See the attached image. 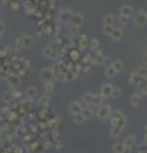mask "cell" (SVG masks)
Here are the masks:
<instances>
[{"label": "cell", "mask_w": 147, "mask_h": 153, "mask_svg": "<svg viewBox=\"0 0 147 153\" xmlns=\"http://www.w3.org/2000/svg\"><path fill=\"white\" fill-rule=\"evenodd\" d=\"M146 23H147V12L145 9H140L134 16V25L137 28H142L146 26Z\"/></svg>", "instance_id": "6da1fadb"}, {"label": "cell", "mask_w": 147, "mask_h": 153, "mask_svg": "<svg viewBox=\"0 0 147 153\" xmlns=\"http://www.w3.org/2000/svg\"><path fill=\"white\" fill-rule=\"evenodd\" d=\"M111 115V106L110 105H100L97 108L96 116L100 119V120H107Z\"/></svg>", "instance_id": "7a4b0ae2"}, {"label": "cell", "mask_w": 147, "mask_h": 153, "mask_svg": "<svg viewBox=\"0 0 147 153\" xmlns=\"http://www.w3.org/2000/svg\"><path fill=\"white\" fill-rule=\"evenodd\" d=\"M39 76H40V79L44 83H46V82H53L54 78H55V71H54V69H51V68H45V69H42L40 71Z\"/></svg>", "instance_id": "3957f363"}, {"label": "cell", "mask_w": 147, "mask_h": 153, "mask_svg": "<svg viewBox=\"0 0 147 153\" xmlns=\"http://www.w3.org/2000/svg\"><path fill=\"white\" fill-rule=\"evenodd\" d=\"M119 124H124V125H127V116L123 111H115L111 116V126L119 125Z\"/></svg>", "instance_id": "277c9868"}, {"label": "cell", "mask_w": 147, "mask_h": 153, "mask_svg": "<svg viewBox=\"0 0 147 153\" xmlns=\"http://www.w3.org/2000/svg\"><path fill=\"white\" fill-rule=\"evenodd\" d=\"M17 45L19 47H31L34 45V38L28 35H22L17 38Z\"/></svg>", "instance_id": "5b68a950"}, {"label": "cell", "mask_w": 147, "mask_h": 153, "mask_svg": "<svg viewBox=\"0 0 147 153\" xmlns=\"http://www.w3.org/2000/svg\"><path fill=\"white\" fill-rule=\"evenodd\" d=\"M82 108H83V106H82V105H81V102H79V101H73V102H70L69 107H68L69 112L72 114V115L79 114L81 111H82Z\"/></svg>", "instance_id": "8992f818"}, {"label": "cell", "mask_w": 147, "mask_h": 153, "mask_svg": "<svg viewBox=\"0 0 147 153\" xmlns=\"http://www.w3.org/2000/svg\"><path fill=\"white\" fill-rule=\"evenodd\" d=\"M83 16L81 13H75L72 16V18H70V23H72V26H75V27H81L83 25Z\"/></svg>", "instance_id": "52a82bcc"}, {"label": "cell", "mask_w": 147, "mask_h": 153, "mask_svg": "<svg viewBox=\"0 0 147 153\" xmlns=\"http://www.w3.org/2000/svg\"><path fill=\"white\" fill-rule=\"evenodd\" d=\"M111 89H113V84H110V83H105V84H102V85H101V89H100V94L104 98L110 97V94H111Z\"/></svg>", "instance_id": "ba28073f"}, {"label": "cell", "mask_w": 147, "mask_h": 153, "mask_svg": "<svg viewBox=\"0 0 147 153\" xmlns=\"http://www.w3.org/2000/svg\"><path fill=\"white\" fill-rule=\"evenodd\" d=\"M124 128H125L124 124H119V125L113 126V128H111V130H110V135H111V138H118V137H119L120 134L123 133Z\"/></svg>", "instance_id": "9c48e42d"}, {"label": "cell", "mask_w": 147, "mask_h": 153, "mask_svg": "<svg viewBox=\"0 0 147 153\" xmlns=\"http://www.w3.org/2000/svg\"><path fill=\"white\" fill-rule=\"evenodd\" d=\"M119 14H122V16H125L128 18H131L132 16H133V8H132L131 5H128V4H125V5H123L120 8Z\"/></svg>", "instance_id": "30bf717a"}, {"label": "cell", "mask_w": 147, "mask_h": 153, "mask_svg": "<svg viewBox=\"0 0 147 153\" xmlns=\"http://www.w3.org/2000/svg\"><path fill=\"white\" fill-rule=\"evenodd\" d=\"M110 37L113 38V41H120L122 38H123V30H122V28L114 27V30H113V32H111Z\"/></svg>", "instance_id": "8fae6325"}, {"label": "cell", "mask_w": 147, "mask_h": 153, "mask_svg": "<svg viewBox=\"0 0 147 153\" xmlns=\"http://www.w3.org/2000/svg\"><path fill=\"white\" fill-rule=\"evenodd\" d=\"M141 98H142V96L138 93V92H136L131 96V98H129V103H131V106H138V105L141 103Z\"/></svg>", "instance_id": "7c38bea8"}, {"label": "cell", "mask_w": 147, "mask_h": 153, "mask_svg": "<svg viewBox=\"0 0 147 153\" xmlns=\"http://www.w3.org/2000/svg\"><path fill=\"white\" fill-rule=\"evenodd\" d=\"M134 142H136V135H134V134H129V135H128L125 139L123 140V146L132 148V147H133V144H134Z\"/></svg>", "instance_id": "4fadbf2b"}, {"label": "cell", "mask_w": 147, "mask_h": 153, "mask_svg": "<svg viewBox=\"0 0 147 153\" xmlns=\"http://www.w3.org/2000/svg\"><path fill=\"white\" fill-rule=\"evenodd\" d=\"M111 66L114 68V70L116 71V74H118V73H122V71L124 70V63H123L122 60H115V61H113Z\"/></svg>", "instance_id": "5bb4252c"}, {"label": "cell", "mask_w": 147, "mask_h": 153, "mask_svg": "<svg viewBox=\"0 0 147 153\" xmlns=\"http://www.w3.org/2000/svg\"><path fill=\"white\" fill-rule=\"evenodd\" d=\"M72 16H73V13L70 9H64V10H61V13H60V18L63 19V22H70Z\"/></svg>", "instance_id": "9a60e30c"}, {"label": "cell", "mask_w": 147, "mask_h": 153, "mask_svg": "<svg viewBox=\"0 0 147 153\" xmlns=\"http://www.w3.org/2000/svg\"><path fill=\"white\" fill-rule=\"evenodd\" d=\"M88 45V38L86 35H81L79 37V44H78V49L79 51H83L84 49H86V46Z\"/></svg>", "instance_id": "2e32d148"}, {"label": "cell", "mask_w": 147, "mask_h": 153, "mask_svg": "<svg viewBox=\"0 0 147 153\" xmlns=\"http://www.w3.org/2000/svg\"><path fill=\"white\" fill-rule=\"evenodd\" d=\"M81 114L83 115V117L86 119V120H90V119L93 117V111L91 107H83L82 111H81Z\"/></svg>", "instance_id": "e0dca14e"}, {"label": "cell", "mask_w": 147, "mask_h": 153, "mask_svg": "<svg viewBox=\"0 0 147 153\" xmlns=\"http://www.w3.org/2000/svg\"><path fill=\"white\" fill-rule=\"evenodd\" d=\"M8 80V84L10 85V87H17L18 84H19V76H17V75H10V76H8L7 78Z\"/></svg>", "instance_id": "ac0fdd59"}, {"label": "cell", "mask_w": 147, "mask_h": 153, "mask_svg": "<svg viewBox=\"0 0 147 153\" xmlns=\"http://www.w3.org/2000/svg\"><path fill=\"white\" fill-rule=\"evenodd\" d=\"M42 54H44V56L47 57V59H53V57L55 56V50L51 46H47V47H45V49H44Z\"/></svg>", "instance_id": "d6986e66"}, {"label": "cell", "mask_w": 147, "mask_h": 153, "mask_svg": "<svg viewBox=\"0 0 147 153\" xmlns=\"http://www.w3.org/2000/svg\"><path fill=\"white\" fill-rule=\"evenodd\" d=\"M14 100V92L10 89V91H7V92H4L3 93V101L4 102H7V103H9V102H12Z\"/></svg>", "instance_id": "ffe728a7"}, {"label": "cell", "mask_w": 147, "mask_h": 153, "mask_svg": "<svg viewBox=\"0 0 147 153\" xmlns=\"http://www.w3.org/2000/svg\"><path fill=\"white\" fill-rule=\"evenodd\" d=\"M141 80H142V78H141V76H138V74H137L136 71L129 75V83H131V84L138 85V84L141 83Z\"/></svg>", "instance_id": "44dd1931"}, {"label": "cell", "mask_w": 147, "mask_h": 153, "mask_svg": "<svg viewBox=\"0 0 147 153\" xmlns=\"http://www.w3.org/2000/svg\"><path fill=\"white\" fill-rule=\"evenodd\" d=\"M138 93L141 96H146L147 94V82L145 79H142L141 83L138 84Z\"/></svg>", "instance_id": "7402d4cb"}, {"label": "cell", "mask_w": 147, "mask_h": 153, "mask_svg": "<svg viewBox=\"0 0 147 153\" xmlns=\"http://www.w3.org/2000/svg\"><path fill=\"white\" fill-rule=\"evenodd\" d=\"M36 94H37V88L34 87V85H31V87H28V88L26 89V96H27V97L30 98V100L35 98Z\"/></svg>", "instance_id": "603a6c76"}, {"label": "cell", "mask_w": 147, "mask_h": 153, "mask_svg": "<svg viewBox=\"0 0 147 153\" xmlns=\"http://www.w3.org/2000/svg\"><path fill=\"white\" fill-rule=\"evenodd\" d=\"M114 23H115V18H114L113 14H106L105 17H104V25L106 26H114Z\"/></svg>", "instance_id": "cb8c5ba5"}, {"label": "cell", "mask_w": 147, "mask_h": 153, "mask_svg": "<svg viewBox=\"0 0 147 153\" xmlns=\"http://www.w3.org/2000/svg\"><path fill=\"white\" fill-rule=\"evenodd\" d=\"M73 121H74V124H77V125H82V124L86 121V119L83 117V115L82 114H75V115H73Z\"/></svg>", "instance_id": "d4e9b609"}, {"label": "cell", "mask_w": 147, "mask_h": 153, "mask_svg": "<svg viewBox=\"0 0 147 153\" xmlns=\"http://www.w3.org/2000/svg\"><path fill=\"white\" fill-rule=\"evenodd\" d=\"M83 101L86 102L88 106H92V102H93V93L91 92H87L83 94Z\"/></svg>", "instance_id": "484cf974"}, {"label": "cell", "mask_w": 147, "mask_h": 153, "mask_svg": "<svg viewBox=\"0 0 147 153\" xmlns=\"http://www.w3.org/2000/svg\"><path fill=\"white\" fill-rule=\"evenodd\" d=\"M49 102H50V97H49V96H42V97L39 98V101H37V105H39V106L46 107L47 105H49Z\"/></svg>", "instance_id": "4316f807"}, {"label": "cell", "mask_w": 147, "mask_h": 153, "mask_svg": "<svg viewBox=\"0 0 147 153\" xmlns=\"http://www.w3.org/2000/svg\"><path fill=\"white\" fill-rule=\"evenodd\" d=\"M120 94H122V89H120L119 87H116V85H113L110 97H111V98H119Z\"/></svg>", "instance_id": "83f0119b"}, {"label": "cell", "mask_w": 147, "mask_h": 153, "mask_svg": "<svg viewBox=\"0 0 147 153\" xmlns=\"http://www.w3.org/2000/svg\"><path fill=\"white\" fill-rule=\"evenodd\" d=\"M123 149H124V146H123V142H118L113 146V152L114 153H123Z\"/></svg>", "instance_id": "f1b7e54d"}, {"label": "cell", "mask_w": 147, "mask_h": 153, "mask_svg": "<svg viewBox=\"0 0 147 153\" xmlns=\"http://www.w3.org/2000/svg\"><path fill=\"white\" fill-rule=\"evenodd\" d=\"M136 73L138 74V76H141L142 79H145V80L147 79V68H145V66H141V68H138Z\"/></svg>", "instance_id": "f546056e"}, {"label": "cell", "mask_w": 147, "mask_h": 153, "mask_svg": "<svg viewBox=\"0 0 147 153\" xmlns=\"http://www.w3.org/2000/svg\"><path fill=\"white\" fill-rule=\"evenodd\" d=\"M105 75L107 76V78H114V76L116 75V71L114 70V68H113L111 65H109L107 68L105 69Z\"/></svg>", "instance_id": "4dcf8cb0"}, {"label": "cell", "mask_w": 147, "mask_h": 153, "mask_svg": "<svg viewBox=\"0 0 147 153\" xmlns=\"http://www.w3.org/2000/svg\"><path fill=\"white\" fill-rule=\"evenodd\" d=\"M44 91H45L46 94L51 93V92L54 91V83H53V82H46L45 85H44Z\"/></svg>", "instance_id": "1f68e13d"}, {"label": "cell", "mask_w": 147, "mask_h": 153, "mask_svg": "<svg viewBox=\"0 0 147 153\" xmlns=\"http://www.w3.org/2000/svg\"><path fill=\"white\" fill-rule=\"evenodd\" d=\"M102 101H104V97H102L101 94H93L92 106H93V105H97V106H100V105H102Z\"/></svg>", "instance_id": "d6a6232c"}, {"label": "cell", "mask_w": 147, "mask_h": 153, "mask_svg": "<svg viewBox=\"0 0 147 153\" xmlns=\"http://www.w3.org/2000/svg\"><path fill=\"white\" fill-rule=\"evenodd\" d=\"M88 46H90V49H91L92 51H96V50H98V47H100V41L95 38V40L91 41V44H90Z\"/></svg>", "instance_id": "836d02e7"}, {"label": "cell", "mask_w": 147, "mask_h": 153, "mask_svg": "<svg viewBox=\"0 0 147 153\" xmlns=\"http://www.w3.org/2000/svg\"><path fill=\"white\" fill-rule=\"evenodd\" d=\"M59 117H60V116H55L53 120H50V121H49V126H50V128H53V129H56V128H58V125H59V120H60Z\"/></svg>", "instance_id": "e575fe53"}, {"label": "cell", "mask_w": 147, "mask_h": 153, "mask_svg": "<svg viewBox=\"0 0 147 153\" xmlns=\"http://www.w3.org/2000/svg\"><path fill=\"white\" fill-rule=\"evenodd\" d=\"M128 22H129V18H128V17H125V16H122V14H119V16H118V23H120L122 26L127 25Z\"/></svg>", "instance_id": "d590c367"}, {"label": "cell", "mask_w": 147, "mask_h": 153, "mask_svg": "<svg viewBox=\"0 0 147 153\" xmlns=\"http://www.w3.org/2000/svg\"><path fill=\"white\" fill-rule=\"evenodd\" d=\"M114 30V26H106V25H104V28H102V32L105 33V35L107 36H110L111 35V32Z\"/></svg>", "instance_id": "8d00e7d4"}, {"label": "cell", "mask_w": 147, "mask_h": 153, "mask_svg": "<svg viewBox=\"0 0 147 153\" xmlns=\"http://www.w3.org/2000/svg\"><path fill=\"white\" fill-rule=\"evenodd\" d=\"M137 153H147V146L143 144V146H140L137 148Z\"/></svg>", "instance_id": "74e56055"}, {"label": "cell", "mask_w": 147, "mask_h": 153, "mask_svg": "<svg viewBox=\"0 0 147 153\" xmlns=\"http://www.w3.org/2000/svg\"><path fill=\"white\" fill-rule=\"evenodd\" d=\"M70 56H72V59H73V60H75V59H78V57H79V52H77V51H72V52H70Z\"/></svg>", "instance_id": "f35d334b"}, {"label": "cell", "mask_w": 147, "mask_h": 153, "mask_svg": "<svg viewBox=\"0 0 147 153\" xmlns=\"http://www.w3.org/2000/svg\"><path fill=\"white\" fill-rule=\"evenodd\" d=\"M1 114H5L7 116H8V115L10 114V108H9V107H4V108H1Z\"/></svg>", "instance_id": "ab89813d"}, {"label": "cell", "mask_w": 147, "mask_h": 153, "mask_svg": "<svg viewBox=\"0 0 147 153\" xmlns=\"http://www.w3.org/2000/svg\"><path fill=\"white\" fill-rule=\"evenodd\" d=\"M46 115H47V111H46V110H42V111L40 112V117H41V119H44Z\"/></svg>", "instance_id": "60d3db41"}, {"label": "cell", "mask_w": 147, "mask_h": 153, "mask_svg": "<svg viewBox=\"0 0 147 153\" xmlns=\"http://www.w3.org/2000/svg\"><path fill=\"white\" fill-rule=\"evenodd\" d=\"M123 153H131V148H129V147H124V149H123Z\"/></svg>", "instance_id": "b9f144b4"}, {"label": "cell", "mask_w": 147, "mask_h": 153, "mask_svg": "<svg viewBox=\"0 0 147 153\" xmlns=\"http://www.w3.org/2000/svg\"><path fill=\"white\" fill-rule=\"evenodd\" d=\"M142 60H143L145 64H147V51L145 52V55H143V57H142Z\"/></svg>", "instance_id": "7bdbcfd3"}, {"label": "cell", "mask_w": 147, "mask_h": 153, "mask_svg": "<svg viewBox=\"0 0 147 153\" xmlns=\"http://www.w3.org/2000/svg\"><path fill=\"white\" fill-rule=\"evenodd\" d=\"M40 126H41L42 129H45V128L47 126V123H44V121H42V123H40Z\"/></svg>", "instance_id": "ee69618b"}, {"label": "cell", "mask_w": 147, "mask_h": 153, "mask_svg": "<svg viewBox=\"0 0 147 153\" xmlns=\"http://www.w3.org/2000/svg\"><path fill=\"white\" fill-rule=\"evenodd\" d=\"M143 144L147 146V133H145V137H143Z\"/></svg>", "instance_id": "f6af8a7d"}, {"label": "cell", "mask_w": 147, "mask_h": 153, "mask_svg": "<svg viewBox=\"0 0 147 153\" xmlns=\"http://www.w3.org/2000/svg\"><path fill=\"white\" fill-rule=\"evenodd\" d=\"M3 30H4V25H3V22L0 21V32L3 33Z\"/></svg>", "instance_id": "bcb514c9"}, {"label": "cell", "mask_w": 147, "mask_h": 153, "mask_svg": "<svg viewBox=\"0 0 147 153\" xmlns=\"http://www.w3.org/2000/svg\"><path fill=\"white\" fill-rule=\"evenodd\" d=\"M143 129H145V133H147V124L145 125V128H143Z\"/></svg>", "instance_id": "7dc6e473"}, {"label": "cell", "mask_w": 147, "mask_h": 153, "mask_svg": "<svg viewBox=\"0 0 147 153\" xmlns=\"http://www.w3.org/2000/svg\"><path fill=\"white\" fill-rule=\"evenodd\" d=\"M0 40H1V32H0Z\"/></svg>", "instance_id": "c3c4849f"}, {"label": "cell", "mask_w": 147, "mask_h": 153, "mask_svg": "<svg viewBox=\"0 0 147 153\" xmlns=\"http://www.w3.org/2000/svg\"><path fill=\"white\" fill-rule=\"evenodd\" d=\"M146 82H147V79H146Z\"/></svg>", "instance_id": "681fc988"}]
</instances>
